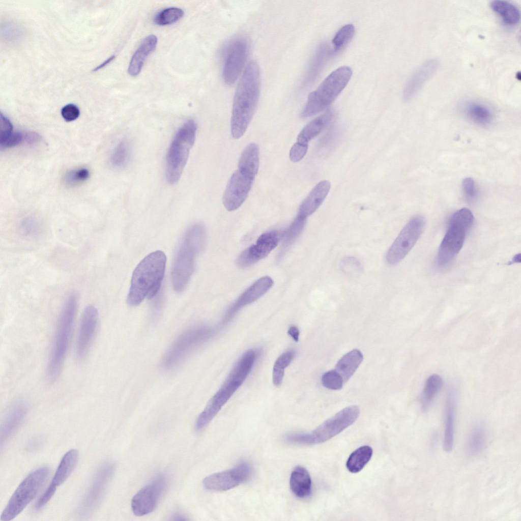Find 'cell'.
Masks as SVG:
<instances>
[{
	"instance_id": "1",
	"label": "cell",
	"mask_w": 521,
	"mask_h": 521,
	"mask_svg": "<svg viewBox=\"0 0 521 521\" xmlns=\"http://www.w3.org/2000/svg\"><path fill=\"white\" fill-rule=\"evenodd\" d=\"M260 73L255 60L246 66L234 95L230 121L231 134L239 139L245 133L255 112L260 91Z\"/></svg>"
},
{
	"instance_id": "2",
	"label": "cell",
	"mask_w": 521,
	"mask_h": 521,
	"mask_svg": "<svg viewBox=\"0 0 521 521\" xmlns=\"http://www.w3.org/2000/svg\"><path fill=\"white\" fill-rule=\"evenodd\" d=\"M166 257L160 250L143 258L134 270L127 298L130 306L139 305L145 298L151 299L159 292L164 277Z\"/></svg>"
},
{
	"instance_id": "3",
	"label": "cell",
	"mask_w": 521,
	"mask_h": 521,
	"mask_svg": "<svg viewBox=\"0 0 521 521\" xmlns=\"http://www.w3.org/2000/svg\"><path fill=\"white\" fill-rule=\"evenodd\" d=\"M258 355L257 350L250 349L241 356L223 384L199 415L195 423L196 430L206 427L243 384L252 370Z\"/></svg>"
},
{
	"instance_id": "4",
	"label": "cell",
	"mask_w": 521,
	"mask_h": 521,
	"mask_svg": "<svg viewBox=\"0 0 521 521\" xmlns=\"http://www.w3.org/2000/svg\"><path fill=\"white\" fill-rule=\"evenodd\" d=\"M78 304V297L71 293L63 304L55 332L52 350L46 370L49 383L57 378L69 346Z\"/></svg>"
},
{
	"instance_id": "5",
	"label": "cell",
	"mask_w": 521,
	"mask_h": 521,
	"mask_svg": "<svg viewBox=\"0 0 521 521\" xmlns=\"http://www.w3.org/2000/svg\"><path fill=\"white\" fill-rule=\"evenodd\" d=\"M205 239V229L200 224H195L186 231L171 271L172 284L177 292H182L187 285L193 273L195 256Z\"/></svg>"
},
{
	"instance_id": "6",
	"label": "cell",
	"mask_w": 521,
	"mask_h": 521,
	"mask_svg": "<svg viewBox=\"0 0 521 521\" xmlns=\"http://www.w3.org/2000/svg\"><path fill=\"white\" fill-rule=\"evenodd\" d=\"M474 220L472 212L466 208L458 210L451 215L437 255L436 265L439 269L448 267L458 254Z\"/></svg>"
},
{
	"instance_id": "7",
	"label": "cell",
	"mask_w": 521,
	"mask_h": 521,
	"mask_svg": "<svg viewBox=\"0 0 521 521\" xmlns=\"http://www.w3.org/2000/svg\"><path fill=\"white\" fill-rule=\"evenodd\" d=\"M197 126L189 120L178 129L168 148L166 156L165 177L170 184L180 180L193 146Z\"/></svg>"
},
{
	"instance_id": "8",
	"label": "cell",
	"mask_w": 521,
	"mask_h": 521,
	"mask_svg": "<svg viewBox=\"0 0 521 521\" xmlns=\"http://www.w3.org/2000/svg\"><path fill=\"white\" fill-rule=\"evenodd\" d=\"M352 69L341 66L331 73L317 88L308 96L301 117L306 118L326 108L345 87L352 75Z\"/></svg>"
},
{
	"instance_id": "9",
	"label": "cell",
	"mask_w": 521,
	"mask_h": 521,
	"mask_svg": "<svg viewBox=\"0 0 521 521\" xmlns=\"http://www.w3.org/2000/svg\"><path fill=\"white\" fill-rule=\"evenodd\" d=\"M359 413V408L357 406L346 407L311 432L288 433L284 436L283 440L288 443L300 445L323 443L351 425L358 417Z\"/></svg>"
},
{
	"instance_id": "10",
	"label": "cell",
	"mask_w": 521,
	"mask_h": 521,
	"mask_svg": "<svg viewBox=\"0 0 521 521\" xmlns=\"http://www.w3.org/2000/svg\"><path fill=\"white\" fill-rule=\"evenodd\" d=\"M50 474L47 467L31 472L20 483L3 511L1 520L9 521L20 514L40 490Z\"/></svg>"
},
{
	"instance_id": "11",
	"label": "cell",
	"mask_w": 521,
	"mask_h": 521,
	"mask_svg": "<svg viewBox=\"0 0 521 521\" xmlns=\"http://www.w3.org/2000/svg\"><path fill=\"white\" fill-rule=\"evenodd\" d=\"M215 330L208 326H196L182 333L173 342L164 356L163 366L167 369L173 367L184 360L190 353L210 339Z\"/></svg>"
},
{
	"instance_id": "12",
	"label": "cell",
	"mask_w": 521,
	"mask_h": 521,
	"mask_svg": "<svg viewBox=\"0 0 521 521\" xmlns=\"http://www.w3.org/2000/svg\"><path fill=\"white\" fill-rule=\"evenodd\" d=\"M249 49L247 39L242 36L229 40L222 49V78L227 85L234 84L246 61Z\"/></svg>"
},
{
	"instance_id": "13",
	"label": "cell",
	"mask_w": 521,
	"mask_h": 521,
	"mask_svg": "<svg viewBox=\"0 0 521 521\" xmlns=\"http://www.w3.org/2000/svg\"><path fill=\"white\" fill-rule=\"evenodd\" d=\"M425 225L424 218L419 215L413 217L401 229L388 249L386 260L390 265L401 261L417 242Z\"/></svg>"
},
{
	"instance_id": "14",
	"label": "cell",
	"mask_w": 521,
	"mask_h": 521,
	"mask_svg": "<svg viewBox=\"0 0 521 521\" xmlns=\"http://www.w3.org/2000/svg\"><path fill=\"white\" fill-rule=\"evenodd\" d=\"M114 470L115 465L111 462H105L99 467L78 506L77 513L80 516L89 517L98 507Z\"/></svg>"
},
{
	"instance_id": "15",
	"label": "cell",
	"mask_w": 521,
	"mask_h": 521,
	"mask_svg": "<svg viewBox=\"0 0 521 521\" xmlns=\"http://www.w3.org/2000/svg\"><path fill=\"white\" fill-rule=\"evenodd\" d=\"M167 486L166 477L162 474L157 475L148 484L139 490L133 497L131 506L133 513L142 516L152 512Z\"/></svg>"
},
{
	"instance_id": "16",
	"label": "cell",
	"mask_w": 521,
	"mask_h": 521,
	"mask_svg": "<svg viewBox=\"0 0 521 521\" xmlns=\"http://www.w3.org/2000/svg\"><path fill=\"white\" fill-rule=\"evenodd\" d=\"M252 474V468L248 462H240L234 468L211 474L203 480L205 488L222 491L233 488L246 481Z\"/></svg>"
},
{
	"instance_id": "17",
	"label": "cell",
	"mask_w": 521,
	"mask_h": 521,
	"mask_svg": "<svg viewBox=\"0 0 521 521\" xmlns=\"http://www.w3.org/2000/svg\"><path fill=\"white\" fill-rule=\"evenodd\" d=\"M282 234L273 230L261 235L255 244L244 250L237 259L238 265L248 267L267 256L277 246Z\"/></svg>"
},
{
	"instance_id": "18",
	"label": "cell",
	"mask_w": 521,
	"mask_h": 521,
	"mask_svg": "<svg viewBox=\"0 0 521 521\" xmlns=\"http://www.w3.org/2000/svg\"><path fill=\"white\" fill-rule=\"evenodd\" d=\"M254 180L239 169L233 173L222 198L223 205L227 210H236L243 204L248 196Z\"/></svg>"
},
{
	"instance_id": "19",
	"label": "cell",
	"mask_w": 521,
	"mask_h": 521,
	"mask_svg": "<svg viewBox=\"0 0 521 521\" xmlns=\"http://www.w3.org/2000/svg\"><path fill=\"white\" fill-rule=\"evenodd\" d=\"M79 458V453L76 449L68 451L62 457L49 485L35 505V510H40L51 499L56 488L63 484L70 476L75 469Z\"/></svg>"
},
{
	"instance_id": "20",
	"label": "cell",
	"mask_w": 521,
	"mask_h": 521,
	"mask_svg": "<svg viewBox=\"0 0 521 521\" xmlns=\"http://www.w3.org/2000/svg\"><path fill=\"white\" fill-rule=\"evenodd\" d=\"M98 322V312L93 305H89L84 309L78 331L76 355L78 361L86 357L96 334Z\"/></svg>"
},
{
	"instance_id": "21",
	"label": "cell",
	"mask_w": 521,
	"mask_h": 521,
	"mask_svg": "<svg viewBox=\"0 0 521 521\" xmlns=\"http://www.w3.org/2000/svg\"><path fill=\"white\" fill-rule=\"evenodd\" d=\"M273 284V281L269 276L263 277L256 281L227 309L223 318L222 323L224 324L229 322L241 308L260 298L270 290Z\"/></svg>"
},
{
	"instance_id": "22",
	"label": "cell",
	"mask_w": 521,
	"mask_h": 521,
	"mask_svg": "<svg viewBox=\"0 0 521 521\" xmlns=\"http://www.w3.org/2000/svg\"><path fill=\"white\" fill-rule=\"evenodd\" d=\"M438 65V61L436 59H432L425 61L416 69L404 88L403 98L404 100H409L415 96L424 84L435 74Z\"/></svg>"
},
{
	"instance_id": "23",
	"label": "cell",
	"mask_w": 521,
	"mask_h": 521,
	"mask_svg": "<svg viewBox=\"0 0 521 521\" xmlns=\"http://www.w3.org/2000/svg\"><path fill=\"white\" fill-rule=\"evenodd\" d=\"M27 411L25 402L19 401L14 404L6 415L1 427V446L12 438L23 422Z\"/></svg>"
},
{
	"instance_id": "24",
	"label": "cell",
	"mask_w": 521,
	"mask_h": 521,
	"mask_svg": "<svg viewBox=\"0 0 521 521\" xmlns=\"http://www.w3.org/2000/svg\"><path fill=\"white\" fill-rule=\"evenodd\" d=\"M455 416V390L453 386H450L447 392L445 403V430L443 447L446 452H451L453 448Z\"/></svg>"
},
{
	"instance_id": "25",
	"label": "cell",
	"mask_w": 521,
	"mask_h": 521,
	"mask_svg": "<svg viewBox=\"0 0 521 521\" xmlns=\"http://www.w3.org/2000/svg\"><path fill=\"white\" fill-rule=\"evenodd\" d=\"M331 184L327 180L319 182L300 205L298 215L307 218L320 207L327 196Z\"/></svg>"
},
{
	"instance_id": "26",
	"label": "cell",
	"mask_w": 521,
	"mask_h": 521,
	"mask_svg": "<svg viewBox=\"0 0 521 521\" xmlns=\"http://www.w3.org/2000/svg\"><path fill=\"white\" fill-rule=\"evenodd\" d=\"M157 42L155 35H150L143 39L130 61L128 68L129 75L136 76L139 74L147 56L155 49Z\"/></svg>"
},
{
	"instance_id": "27",
	"label": "cell",
	"mask_w": 521,
	"mask_h": 521,
	"mask_svg": "<svg viewBox=\"0 0 521 521\" xmlns=\"http://www.w3.org/2000/svg\"><path fill=\"white\" fill-rule=\"evenodd\" d=\"M334 111L329 109L323 114L309 122L300 131L297 137L298 142L307 144L316 137L333 119Z\"/></svg>"
},
{
	"instance_id": "28",
	"label": "cell",
	"mask_w": 521,
	"mask_h": 521,
	"mask_svg": "<svg viewBox=\"0 0 521 521\" xmlns=\"http://www.w3.org/2000/svg\"><path fill=\"white\" fill-rule=\"evenodd\" d=\"M290 485L292 491L296 497L305 498L310 496L312 482L308 471L302 466L296 467L291 474Z\"/></svg>"
},
{
	"instance_id": "29",
	"label": "cell",
	"mask_w": 521,
	"mask_h": 521,
	"mask_svg": "<svg viewBox=\"0 0 521 521\" xmlns=\"http://www.w3.org/2000/svg\"><path fill=\"white\" fill-rule=\"evenodd\" d=\"M259 148L256 143L248 144L241 154L238 169L254 179L259 168Z\"/></svg>"
},
{
	"instance_id": "30",
	"label": "cell",
	"mask_w": 521,
	"mask_h": 521,
	"mask_svg": "<svg viewBox=\"0 0 521 521\" xmlns=\"http://www.w3.org/2000/svg\"><path fill=\"white\" fill-rule=\"evenodd\" d=\"M363 359L358 349H354L343 356L337 362L335 370L341 376L345 383L354 374Z\"/></svg>"
},
{
	"instance_id": "31",
	"label": "cell",
	"mask_w": 521,
	"mask_h": 521,
	"mask_svg": "<svg viewBox=\"0 0 521 521\" xmlns=\"http://www.w3.org/2000/svg\"><path fill=\"white\" fill-rule=\"evenodd\" d=\"M326 52V44L323 42L319 44L311 59L302 82V89L308 88L316 80L323 67Z\"/></svg>"
},
{
	"instance_id": "32",
	"label": "cell",
	"mask_w": 521,
	"mask_h": 521,
	"mask_svg": "<svg viewBox=\"0 0 521 521\" xmlns=\"http://www.w3.org/2000/svg\"><path fill=\"white\" fill-rule=\"evenodd\" d=\"M487 440L486 430L481 423H476L469 433L466 442V451L471 456L479 454L485 447Z\"/></svg>"
},
{
	"instance_id": "33",
	"label": "cell",
	"mask_w": 521,
	"mask_h": 521,
	"mask_svg": "<svg viewBox=\"0 0 521 521\" xmlns=\"http://www.w3.org/2000/svg\"><path fill=\"white\" fill-rule=\"evenodd\" d=\"M466 115L473 122L480 125L489 124L493 119L491 109L486 105L475 101H469L464 105Z\"/></svg>"
},
{
	"instance_id": "34",
	"label": "cell",
	"mask_w": 521,
	"mask_h": 521,
	"mask_svg": "<svg viewBox=\"0 0 521 521\" xmlns=\"http://www.w3.org/2000/svg\"><path fill=\"white\" fill-rule=\"evenodd\" d=\"M490 6L492 10L501 17L505 24L513 25L519 21L520 11L512 3L505 1L496 0L491 1Z\"/></svg>"
},
{
	"instance_id": "35",
	"label": "cell",
	"mask_w": 521,
	"mask_h": 521,
	"mask_svg": "<svg viewBox=\"0 0 521 521\" xmlns=\"http://www.w3.org/2000/svg\"><path fill=\"white\" fill-rule=\"evenodd\" d=\"M443 380L440 375L433 374L426 380L421 397V406L423 412L427 411L435 396L441 390Z\"/></svg>"
},
{
	"instance_id": "36",
	"label": "cell",
	"mask_w": 521,
	"mask_h": 521,
	"mask_svg": "<svg viewBox=\"0 0 521 521\" xmlns=\"http://www.w3.org/2000/svg\"><path fill=\"white\" fill-rule=\"evenodd\" d=\"M373 451L371 447L362 446L353 451L349 456L346 467L348 470L354 473L361 471L371 459Z\"/></svg>"
},
{
	"instance_id": "37",
	"label": "cell",
	"mask_w": 521,
	"mask_h": 521,
	"mask_svg": "<svg viewBox=\"0 0 521 521\" xmlns=\"http://www.w3.org/2000/svg\"><path fill=\"white\" fill-rule=\"evenodd\" d=\"M306 218L298 215L289 227L282 233L283 243L280 252L281 257L286 249L296 240L305 225Z\"/></svg>"
},
{
	"instance_id": "38",
	"label": "cell",
	"mask_w": 521,
	"mask_h": 521,
	"mask_svg": "<svg viewBox=\"0 0 521 521\" xmlns=\"http://www.w3.org/2000/svg\"><path fill=\"white\" fill-rule=\"evenodd\" d=\"M296 352L293 350H289L279 356L275 362L273 368L272 381L276 386H280L283 381L284 370L288 367L294 360Z\"/></svg>"
},
{
	"instance_id": "39",
	"label": "cell",
	"mask_w": 521,
	"mask_h": 521,
	"mask_svg": "<svg viewBox=\"0 0 521 521\" xmlns=\"http://www.w3.org/2000/svg\"><path fill=\"white\" fill-rule=\"evenodd\" d=\"M355 28L352 24L341 27L335 34L332 40V49L330 54H335L342 49L353 37Z\"/></svg>"
},
{
	"instance_id": "40",
	"label": "cell",
	"mask_w": 521,
	"mask_h": 521,
	"mask_svg": "<svg viewBox=\"0 0 521 521\" xmlns=\"http://www.w3.org/2000/svg\"><path fill=\"white\" fill-rule=\"evenodd\" d=\"M130 155V146L126 139L121 140L113 150L110 163L114 168H122L126 165Z\"/></svg>"
},
{
	"instance_id": "41",
	"label": "cell",
	"mask_w": 521,
	"mask_h": 521,
	"mask_svg": "<svg viewBox=\"0 0 521 521\" xmlns=\"http://www.w3.org/2000/svg\"><path fill=\"white\" fill-rule=\"evenodd\" d=\"M184 11L177 7L165 8L158 12L154 17V22L159 25H166L174 23L184 15Z\"/></svg>"
},
{
	"instance_id": "42",
	"label": "cell",
	"mask_w": 521,
	"mask_h": 521,
	"mask_svg": "<svg viewBox=\"0 0 521 521\" xmlns=\"http://www.w3.org/2000/svg\"><path fill=\"white\" fill-rule=\"evenodd\" d=\"M321 382L325 388L334 390L341 389L344 383L341 376L335 369L324 373Z\"/></svg>"
},
{
	"instance_id": "43",
	"label": "cell",
	"mask_w": 521,
	"mask_h": 521,
	"mask_svg": "<svg viewBox=\"0 0 521 521\" xmlns=\"http://www.w3.org/2000/svg\"><path fill=\"white\" fill-rule=\"evenodd\" d=\"M90 171L85 168H80L71 170L67 173L65 178L67 184L71 186L79 184L84 182L89 178Z\"/></svg>"
},
{
	"instance_id": "44",
	"label": "cell",
	"mask_w": 521,
	"mask_h": 521,
	"mask_svg": "<svg viewBox=\"0 0 521 521\" xmlns=\"http://www.w3.org/2000/svg\"><path fill=\"white\" fill-rule=\"evenodd\" d=\"M19 229L21 233L24 236H35L39 233L40 226L35 219L27 218L22 221L19 226Z\"/></svg>"
},
{
	"instance_id": "45",
	"label": "cell",
	"mask_w": 521,
	"mask_h": 521,
	"mask_svg": "<svg viewBox=\"0 0 521 521\" xmlns=\"http://www.w3.org/2000/svg\"><path fill=\"white\" fill-rule=\"evenodd\" d=\"M307 150L308 144L298 142H296L292 147L290 151V160L294 162L300 161L306 155Z\"/></svg>"
},
{
	"instance_id": "46",
	"label": "cell",
	"mask_w": 521,
	"mask_h": 521,
	"mask_svg": "<svg viewBox=\"0 0 521 521\" xmlns=\"http://www.w3.org/2000/svg\"><path fill=\"white\" fill-rule=\"evenodd\" d=\"M13 133V125L9 120L1 114L0 144H2Z\"/></svg>"
},
{
	"instance_id": "47",
	"label": "cell",
	"mask_w": 521,
	"mask_h": 521,
	"mask_svg": "<svg viewBox=\"0 0 521 521\" xmlns=\"http://www.w3.org/2000/svg\"><path fill=\"white\" fill-rule=\"evenodd\" d=\"M463 192L469 200H473L477 196V190L474 180L470 177L465 178L462 181Z\"/></svg>"
},
{
	"instance_id": "48",
	"label": "cell",
	"mask_w": 521,
	"mask_h": 521,
	"mask_svg": "<svg viewBox=\"0 0 521 521\" xmlns=\"http://www.w3.org/2000/svg\"><path fill=\"white\" fill-rule=\"evenodd\" d=\"M61 114L66 121L70 122L78 118L80 111L77 106L73 104H69L62 108Z\"/></svg>"
},
{
	"instance_id": "49",
	"label": "cell",
	"mask_w": 521,
	"mask_h": 521,
	"mask_svg": "<svg viewBox=\"0 0 521 521\" xmlns=\"http://www.w3.org/2000/svg\"><path fill=\"white\" fill-rule=\"evenodd\" d=\"M24 133L21 132H14L12 135L1 144L4 148H11L21 144L24 141Z\"/></svg>"
},
{
	"instance_id": "50",
	"label": "cell",
	"mask_w": 521,
	"mask_h": 521,
	"mask_svg": "<svg viewBox=\"0 0 521 521\" xmlns=\"http://www.w3.org/2000/svg\"><path fill=\"white\" fill-rule=\"evenodd\" d=\"M341 265L342 266V269L345 271H353L361 269L360 263L355 257H347L341 261Z\"/></svg>"
},
{
	"instance_id": "51",
	"label": "cell",
	"mask_w": 521,
	"mask_h": 521,
	"mask_svg": "<svg viewBox=\"0 0 521 521\" xmlns=\"http://www.w3.org/2000/svg\"><path fill=\"white\" fill-rule=\"evenodd\" d=\"M41 139L40 136L34 132H28L24 133V140L26 143L32 144L38 142Z\"/></svg>"
},
{
	"instance_id": "52",
	"label": "cell",
	"mask_w": 521,
	"mask_h": 521,
	"mask_svg": "<svg viewBox=\"0 0 521 521\" xmlns=\"http://www.w3.org/2000/svg\"><path fill=\"white\" fill-rule=\"evenodd\" d=\"M287 333L296 342L299 340L300 331L297 326H291L288 329Z\"/></svg>"
},
{
	"instance_id": "53",
	"label": "cell",
	"mask_w": 521,
	"mask_h": 521,
	"mask_svg": "<svg viewBox=\"0 0 521 521\" xmlns=\"http://www.w3.org/2000/svg\"><path fill=\"white\" fill-rule=\"evenodd\" d=\"M114 57H115L114 55H112V56H110L107 60L104 61L102 64H101L98 67L96 68L95 69V70H94V71H97V70H98L103 68V67H104L105 66L107 65L108 63H109L111 61H112L114 59Z\"/></svg>"
},
{
	"instance_id": "54",
	"label": "cell",
	"mask_w": 521,
	"mask_h": 521,
	"mask_svg": "<svg viewBox=\"0 0 521 521\" xmlns=\"http://www.w3.org/2000/svg\"><path fill=\"white\" fill-rule=\"evenodd\" d=\"M172 520H186L185 516L180 513L177 512L172 517Z\"/></svg>"
},
{
	"instance_id": "55",
	"label": "cell",
	"mask_w": 521,
	"mask_h": 521,
	"mask_svg": "<svg viewBox=\"0 0 521 521\" xmlns=\"http://www.w3.org/2000/svg\"><path fill=\"white\" fill-rule=\"evenodd\" d=\"M520 253L515 255L514 256V257L513 258V259H512V260L511 261L510 264H512L513 263H520Z\"/></svg>"
}]
</instances>
